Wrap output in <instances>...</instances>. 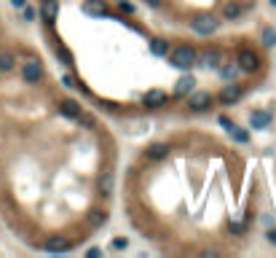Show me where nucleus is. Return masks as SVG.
Masks as SVG:
<instances>
[{
  "instance_id": "obj_1",
  "label": "nucleus",
  "mask_w": 276,
  "mask_h": 258,
  "mask_svg": "<svg viewBox=\"0 0 276 258\" xmlns=\"http://www.w3.org/2000/svg\"><path fill=\"white\" fill-rule=\"evenodd\" d=\"M196 57H199V51H196L191 43H180L169 51V62H172V67H177V70L196 67Z\"/></svg>"
},
{
  "instance_id": "obj_2",
  "label": "nucleus",
  "mask_w": 276,
  "mask_h": 258,
  "mask_svg": "<svg viewBox=\"0 0 276 258\" xmlns=\"http://www.w3.org/2000/svg\"><path fill=\"white\" fill-rule=\"evenodd\" d=\"M196 65L199 67H207V70H217L220 65H223V54H220V49H215V46H207L204 51H199V57H196Z\"/></svg>"
},
{
  "instance_id": "obj_3",
  "label": "nucleus",
  "mask_w": 276,
  "mask_h": 258,
  "mask_svg": "<svg viewBox=\"0 0 276 258\" xmlns=\"http://www.w3.org/2000/svg\"><path fill=\"white\" fill-rule=\"evenodd\" d=\"M191 30L196 35H212L217 30V19L212 17V14H199V17H193Z\"/></svg>"
},
{
  "instance_id": "obj_4",
  "label": "nucleus",
  "mask_w": 276,
  "mask_h": 258,
  "mask_svg": "<svg viewBox=\"0 0 276 258\" xmlns=\"http://www.w3.org/2000/svg\"><path fill=\"white\" fill-rule=\"evenodd\" d=\"M212 103H215V97H212L209 92H191V95H188V108H191L193 113L209 111Z\"/></svg>"
},
{
  "instance_id": "obj_5",
  "label": "nucleus",
  "mask_w": 276,
  "mask_h": 258,
  "mask_svg": "<svg viewBox=\"0 0 276 258\" xmlns=\"http://www.w3.org/2000/svg\"><path fill=\"white\" fill-rule=\"evenodd\" d=\"M257 54L252 51V49H241L239 51V57H236V65H239V70L241 73H255L257 70Z\"/></svg>"
},
{
  "instance_id": "obj_6",
  "label": "nucleus",
  "mask_w": 276,
  "mask_h": 258,
  "mask_svg": "<svg viewBox=\"0 0 276 258\" xmlns=\"http://www.w3.org/2000/svg\"><path fill=\"white\" fill-rule=\"evenodd\" d=\"M241 95H244V86L236 83V81H228V86H223V92H220V103H223V105H231V103H236Z\"/></svg>"
},
{
  "instance_id": "obj_7",
  "label": "nucleus",
  "mask_w": 276,
  "mask_h": 258,
  "mask_svg": "<svg viewBox=\"0 0 276 258\" xmlns=\"http://www.w3.org/2000/svg\"><path fill=\"white\" fill-rule=\"evenodd\" d=\"M169 103V95L164 89H151V92H145V97H143V105L145 108H161V105H167Z\"/></svg>"
},
{
  "instance_id": "obj_8",
  "label": "nucleus",
  "mask_w": 276,
  "mask_h": 258,
  "mask_svg": "<svg viewBox=\"0 0 276 258\" xmlns=\"http://www.w3.org/2000/svg\"><path fill=\"white\" fill-rule=\"evenodd\" d=\"M22 75H25V81L27 83H38L43 78V67H41V62H35V59H30L22 65Z\"/></svg>"
},
{
  "instance_id": "obj_9",
  "label": "nucleus",
  "mask_w": 276,
  "mask_h": 258,
  "mask_svg": "<svg viewBox=\"0 0 276 258\" xmlns=\"http://www.w3.org/2000/svg\"><path fill=\"white\" fill-rule=\"evenodd\" d=\"M167 153H169V145H167V143H153V145L145 148V159H151V161L167 159Z\"/></svg>"
},
{
  "instance_id": "obj_10",
  "label": "nucleus",
  "mask_w": 276,
  "mask_h": 258,
  "mask_svg": "<svg viewBox=\"0 0 276 258\" xmlns=\"http://www.w3.org/2000/svg\"><path fill=\"white\" fill-rule=\"evenodd\" d=\"M271 119H273V116L268 111H252L249 113V127L252 129H265L268 124H271Z\"/></svg>"
},
{
  "instance_id": "obj_11",
  "label": "nucleus",
  "mask_w": 276,
  "mask_h": 258,
  "mask_svg": "<svg viewBox=\"0 0 276 258\" xmlns=\"http://www.w3.org/2000/svg\"><path fill=\"white\" fill-rule=\"evenodd\" d=\"M193 86H196V78H193V75H183V78H177V83H175V95H177V97L191 95Z\"/></svg>"
},
{
  "instance_id": "obj_12",
  "label": "nucleus",
  "mask_w": 276,
  "mask_h": 258,
  "mask_svg": "<svg viewBox=\"0 0 276 258\" xmlns=\"http://www.w3.org/2000/svg\"><path fill=\"white\" fill-rule=\"evenodd\" d=\"M59 111H62V116H67V119H78V116H81V105H78L75 100H59Z\"/></svg>"
},
{
  "instance_id": "obj_13",
  "label": "nucleus",
  "mask_w": 276,
  "mask_h": 258,
  "mask_svg": "<svg viewBox=\"0 0 276 258\" xmlns=\"http://www.w3.org/2000/svg\"><path fill=\"white\" fill-rule=\"evenodd\" d=\"M83 14H89V17H105L107 9H105L102 0H86V3H83Z\"/></svg>"
},
{
  "instance_id": "obj_14",
  "label": "nucleus",
  "mask_w": 276,
  "mask_h": 258,
  "mask_svg": "<svg viewBox=\"0 0 276 258\" xmlns=\"http://www.w3.org/2000/svg\"><path fill=\"white\" fill-rule=\"evenodd\" d=\"M43 247L49 250V253H65V250H70V239H65V237H51Z\"/></svg>"
},
{
  "instance_id": "obj_15",
  "label": "nucleus",
  "mask_w": 276,
  "mask_h": 258,
  "mask_svg": "<svg viewBox=\"0 0 276 258\" xmlns=\"http://www.w3.org/2000/svg\"><path fill=\"white\" fill-rule=\"evenodd\" d=\"M57 11H59V0H43V6H41V14H43V19L51 22L57 19Z\"/></svg>"
},
{
  "instance_id": "obj_16",
  "label": "nucleus",
  "mask_w": 276,
  "mask_h": 258,
  "mask_svg": "<svg viewBox=\"0 0 276 258\" xmlns=\"http://www.w3.org/2000/svg\"><path fill=\"white\" fill-rule=\"evenodd\" d=\"M14 67H17V54L0 51V73H11Z\"/></svg>"
},
{
  "instance_id": "obj_17",
  "label": "nucleus",
  "mask_w": 276,
  "mask_h": 258,
  "mask_svg": "<svg viewBox=\"0 0 276 258\" xmlns=\"http://www.w3.org/2000/svg\"><path fill=\"white\" fill-rule=\"evenodd\" d=\"M107 223V213L105 210H91L89 213V229H102Z\"/></svg>"
},
{
  "instance_id": "obj_18",
  "label": "nucleus",
  "mask_w": 276,
  "mask_h": 258,
  "mask_svg": "<svg viewBox=\"0 0 276 258\" xmlns=\"http://www.w3.org/2000/svg\"><path fill=\"white\" fill-rule=\"evenodd\" d=\"M241 11H244V9H241V3H236V0H231V3H225V6H223V17H225V19H239V17H241Z\"/></svg>"
},
{
  "instance_id": "obj_19",
  "label": "nucleus",
  "mask_w": 276,
  "mask_h": 258,
  "mask_svg": "<svg viewBox=\"0 0 276 258\" xmlns=\"http://www.w3.org/2000/svg\"><path fill=\"white\" fill-rule=\"evenodd\" d=\"M113 189H115V178L110 175V172H105V175L99 178V191L105 194V197H110V194H113Z\"/></svg>"
},
{
  "instance_id": "obj_20",
  "label": "nucleus",
  "mask_w": 276,
  "mask_h": 258,
  "mask_svg": "<svg viewBox=\"0 0 276 258\" xmlns=\"http://www.w3.org/2000/svg\"><path fill=\"white\" fill-rule=\"evenodd\" d=\"M151 51L156 54V57H167V54H169V43L161 41V38H153V41H151Z\"/></svg>"
},
{
  "instance_id": "obj_21",
  "label": "nucleus",
  "mask_w": 276,
  "mask_h": 258,
  "mask_svg": "<svg viewBox=\"0 0 276 258\" xmlns=\"http://www.w3.org/2000/svg\"><path fill=\"white\" fill-rule=\"evenodd\" d=\"M228 135H231L236 143H247V140H249V132H244L241 127H236V124H231V127H228Z\"/></svg>"
},
{
  "instance_id": "obj_22",
  "label": "nucleus",
  "mask_w": 276,
  "mask_h": 258,
  "mask_svg": "<svg viewBox=\"0 0 276 258\" xmlns=\"http://www.w3.org/2000/svg\"><path fill=\"white\" fill-rule=\"evenodd\" d=\"M263 46H265V49H273V46H276V30L273 27L263 30Z\"/></svg>"
},
{
  "instance_id": "obj_23",
  "label": "nucleus",
  "mask_w": 276,
  "mask_h": 258,
  "mask_svg": "<svg viewBox=\"0 0 276 258\" xmlns=\"http://www.w3.org/2000/svg\"><path fill=\"white\" fill-rule=\"evenodd\" d=\"M220 75H223L225 81H233V78L239 75V65H225V67H220Z\"/></svg>"
},
{
  "instance_id": "obj_24",
  "label": "nucleus",
  "mask_w": 276,
  "mask_h": 258,
  "mask_svg": "<svg viewBox=\"0 0 276 258\" xmlns=\"http://www.w3.org/2000/svg\"><path fill=\"white\" fill-rule=\"evenodd\" d=\"M57 54L62 57V62H65V65H73V54H70L62 43H57Z\"/></svg>"
},
{
  "instance_id": "obj_25",
  "label": "nucleus",
  "mask_w": 276,
  "mask_h": 258,
  "mask_svg": "<svg viewBox=\"0 0 276 258\" xmlns=\"http://www.w3.org/2000/svg\"><path fill=\"white\" fill-rule=\"evenodd\" d=\"M78 124H83V127H94V116H89V113H83L81 111V116H78V119H75Z\"/></svg>"
},
{
  "instance_id": "obj_26",
  "label": "nucleus",
  "mask_w": 276,
  "mask_h": 258,
  "mask_svg": "<svg viewBox=\"0 0 276 258\" xmlns=\"http://www.w3.org/2000/svg\"><path fill=\"white\" fill-rule=\"evenodd\" d=\"M126 245H129V239H126V237H115L110 247H113V250H126Z\"/></svg>"
},
{
  "instance_id": "obj_27",
  "label": "nucleus",
  "mask_w": 276,
  "mask_h": 258,
  "mask_svg": "<svg viewBox=\"0 0 276 258\" xmlns=\"http://www.w3.org/2000/svg\"><path fill=\"white\" fill-rule=\"evenodd\" d=\"M231 231H233V234H241V231H244V223H241V221H231Z\"/></svg>"
},
{
  "instance_id": "obj_28",
  "label": "nucleus",
  "mask_w": 276,
  "mask_h": 258,
  "mask_svg": "<svg viewBox=\"0 0 276 258\" xmlns=\"http://www.w3.org/2000/svg\"><path fill=\"white\" fill-rule=\"evenodd\" d=\"M62 83L70 86V89H75V78H73V75H65V78H62Z\"/></svg>"
},
{
  "instance_id": "obj_29",
  "label": "nucleus",
  "mask_w": 276,
  "mask_h": 258,
  "mask_svg": "<svg viewBox=\"0 0 276 258\" xmlns=\"http://www.w3.org/2000/svg\"><path fill=\"white\" fill-rule=\"evenodd\" d=\"M265 239L271 242V245H276V229H268V234H265Z\"/></svg>"
},
{
  "instance_id": "obj_30",
  "label": "nucleus",
  "mask_w": 276,
  "mask_h": 258,
  "mask_svg": "<svg viewBox=\"0 0 276 258\" xmlns=\"http://www.w3.org/2000/svg\"><path fill=\"white\" fill-rule=\"evenodd\" d=\"M148 6H151V9H161V0H145Z\"/></svg>"
},
{
  "instance_id": "obj_31",
  "label": "nucleus",
  "mask_w": 276,
  "mask_h": 258,
  "mask_svg": "<svg viewBox=\"0 0 276 258\" xmlns=\"http://www.w3.org/2000/svg\"><path fill=\"white\" fill-rule=\"evenodd\" d=\"M14 6H17V9H25V0H11Z\"/></svg>"
},
{
  "instance_id": "obj_32",
  "label": "nucleus",
  "mask_w": 276,
  "mask_h": 258,
  "mask_svg": "<svg viewBox=\"0 0 276 258\" xmlns=\"http://www.w3.org/2000/svg\"><path fill=\"white\" fill-rule=\"evenodd\" d=\"M271 6H273V9H276V0H271Z\"/></svg>"
}]
</instances>
